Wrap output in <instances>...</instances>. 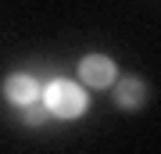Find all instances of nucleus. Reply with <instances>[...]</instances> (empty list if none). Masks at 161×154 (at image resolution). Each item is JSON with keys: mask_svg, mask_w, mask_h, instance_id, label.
<instances>
[{"mask_svg": "<svg viewBox=\"0 0 161 154\" xmlns=\"http://www.w3.org/2000/svg\"><path fill=\"white\" fill-rule=\"evenodd\" d=\"M79 75H82L86 86H93V90H108V86H115V79H118V65L111 61L108 54H86L79 61Z\"/></svg>", "mask_w": 161, "mask_h": 154, "instance_id": "nucleus-2", "label": "nucleus"}, {"mask_svg": "<svg viewBox=\"0 0 161 154\" xmlns=\"http://www.w3.org/2000/svg\"><path fill=\"white\" fill-rule=\"evenodd\" d=\"M43 104L50 108L54 118H79V115H86L90 97L82 93V86H75L68 79H54L43 90Z\"/></svg>", "mask_w": 161, "mask_h": 154, "instance_id": "nucleus-1", "label": "nucleus"}, {"mask_svg": "<svg viewBox=\"0 0 161 154\" xmlns=\"http://www.w3.org/2000/svg\"><path fill=\"white\" fill-rule=\"evenodd\" d=\"M22 118H25V126H43V122L50 118V108H47L43 100H36V104H25V108H22Z\"/></svg>", "mask_w": 161, "mask_h": 154, "instance_id": "nucleus-5", "label": "nucleus"}, {"mask_svg": "<svg viewBox=\"0 0 161 154\" xmlns=\"http://www.w3.org/2000/svg\"><path fill=\"white\" fill-rule=\"evenodd\" d=\"M4 97L11 100L14 108H25V104L43 100V90H40V83H36L32 75L14 72V75H7V83H4Z\"/></svg>", "mask_w": 161, "mask_h": 154, "instance_id": "nucleus-4", "label": "nucleus"}, {"mask_svg": "<svg viewBox=\"0 0 161 154\" xmlns=\"http://www.w3.org/2000/svg\"><path fill=\"white\" fill-rule=\"evenodd\" d=\"M147 83L140 79V75H118L115 86H111V97H115V104L122 111H140L147 104Z\"/></svg>", "mask_w": 161, "mask_h": 154, "instance_id": "nucleus-3", "label": "nucleus"}]
</instances>
